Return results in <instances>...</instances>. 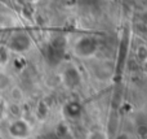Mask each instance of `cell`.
I'll return each mask as SVG.
<instances>
[{
    "label": "cell",
    "instance_id": "5b68a950",
    "mask_svg": "<svg viewBox=\"0 0 147 139\" xmlns=\"http://www.w3.org/2000/svg\"><path fill=\"white\" fill-rule=\"evenodd\" d=\"M80 105H79L78 103H75V101H71V103H69L67 104V107H66V113L69 114V116H72V117H75V116H78L79 113H80Z\"/></svg>",
    "mask_w": 147,
    "mask_h": 139
},
{
    "label": "cell",
    "instance_id": "6da1fadb",
    "mask_svg": "<svg viewBox=\"0 0 147 139\" xmlns=\"http://www.w3.org/2000/svg\"><path fill=\"white\" fill-rule=\"evenodd\" d=\"M98 48V43L93 36H83L75 44V53L80 57L92 56Z\"/></svg>",
    "mask_w": 147,
    "mask_h": 139
},
{
    "label": "cell",
    "instance_id": "277c9868",
    "mask_svg": "<svg viewBox=\"0 0 147 139\" xmlns=\"http://www.w3.org/2000/svg\"><path fill=\"white\" fill-rule=\"evenodd\" d=\"M30 44V40H28L27 36L22 35V36H18V38H14L13 39V43H12V47L13 49H17V51H22V49H26Z\"/></svg>",
    "mask_w": 147,
    "mask_h": 139
},
{
    "label": "cell",
    "instance_id": "7a4b0ae2",
    "mask_svg": "<svg viewBox=\"0 0 147 139\" xmlns=\"http://www.w3.org/2000/svg\"><path fill=\"white\" fill-rule=\"evenodd\" d=\"M63 82L69 88H75L80 82V74L75 68H66L63 72Z\"/></svg>",
    "mask_w": 147,
    "mask_h": 139
},
{
    "label": "cell",
    "instance_id": "8992f818",
    "mask_svg": "<svg viewBox=\"0 0 147 139\" xmlns=\"http://www.w3.org/2000/svg\"><path fill=\"white\" fill-rule=\"evenodd\" d=\"M137 60L141 62V64H145L147 61V48L145 46L138 47L137 49Z\"/></svg>",
    "mask_w": 147,
    "mask_h": 139
},
{
    "label": "cell",
    "instance_id": "3957f363",
    "mask_svg": "<svg viewBox=\"0 0 147 139\" xmlns=\"http://www.w3.org/2000/svg\"><path fill=\"white\" fill-rule=\"evenodd\" d=\"M10 133H12L13 135H16V137H20V138L26 137V135L28 134V126L23 121H17L10 126Z\"/></svg>",
    "mask_w": 147,
    "mask_h": 139
},
{
    "label": "cell",
    "instance_id": "52a82bcc",
    "mask_svg": "<svg viewBox=\"0 0 147 139\" xmlns=\"http://www.w3.org/2000/svg\"><path fill=\"white\" fill-rule=\"evenodd\" d=\"M86 139H109L107 134H105L103 131H99V130H93V131L88 133V137Z\"/></svg>",
    "mask_w": 147,
    "mask_h": 139
}]
</instances>
